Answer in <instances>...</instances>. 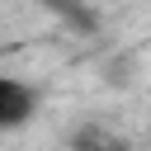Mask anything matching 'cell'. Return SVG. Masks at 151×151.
<instances>
[{
    "mask_svg": "<svg viewBox=\"0 0 151 151\" xmlns=\"http://www.w3.org/2000/svg\"><path fill=\"white\" fill-rule=\"evenodd\" d=\"M33 113H38V90L19 76H0V132L24 127Z\"/></svg>",
    "mask_w": 151,
    "mask_h": 151,
    "instance_id": "cell-1",
    "label": "cell"
},
{
    "mask_svg": "<svg viewBox=\"0 0 151 151\" xmlns=\"http://www.w3.org/2000/svg\"><path fill=\"white\" fill-rule=\"evenodd\" d=\"M61 151H127V142L118 137V132H109V127H76L71 137H66V146Z\"/></svg>",
    "mask_w": 151,
    "mask_h": 151,
    "instance_id": "cell-2",
    "label": "cell"
}]
</instances>
